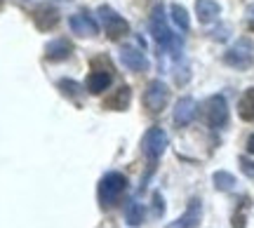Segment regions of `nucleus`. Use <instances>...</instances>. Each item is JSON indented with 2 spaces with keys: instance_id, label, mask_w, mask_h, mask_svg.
Instances as JSON below:
<instances>
[{
  "instance_id": "nucleus-25",
  "label": "nucleus",
  "mask_w": 254,
  "mask_h": 228,
  "mask_svg": "<svg viewBox=\"0 0 254 228\" xmlns=\"http://www.w3.org/2000/svg\"><path fill=\"white\" fill-rule=\"evenodd\" d=\"M247 153H252L254 155V134L250 139H247Z\"/></svg>"
},
{
  "instance_id": "nucleus-14",
  "label": "nucleus",
  "mask_w": 254,
  "mask_h": 228,
  "mask_svg": "<svg viewBox=\"0 0 254 228\" xmlns=\"http://www.w3.org/2000/svg\"><path fill=\"white\" fill-rule=\"evenodd\" d=\"M195 14H198L200 24H212L221 14V5L217 0H195Z\"/></svg>"
},
{
  "instance_id": "nucleus-10",
  "label": "nucleus",
  "mask_w": 254,
  "mask_h": 228,
  "mask_svg": "<svg viewBox=\"0 0 254 228\" xmlns=\"http://www.w3.org/2000/svg\"><path fill=\"white\" fill-rule=\"evenodd\" d=\"M195 115H198V104H195V99L182 97V99L174 104V125L186 127V125H190V122L195 120Z\"/></svg>"
},
{
  "instance_id": "nucleus-9",
  "label": "nucleus",
  "mask_w": 254,
  "mask_h": 228,
  "mask_svg": "<svg viewBox=\"0 0 254 228\" xmlns=\"http://www.w3.org/2000/svg\"><path fill=\"white\" fill-rule=\"evenodd\" d=\"M200 221H202V202H200L198 198H193L182 217L174 219L172 224H167L165 228H198Z\"/></svg>"
},
{
  "instance_id": "nucleus-19",
  "label": "nucleus",
  "mask_w": 254,
  "mask_h": 228,
  "mask_svg": "<svg viewBox=\"0 0 254 228\" xmlns=\"http://www.w3.org/2000/svg\"><path fill=\"white\" fill-rule=\"evenodd\" d=\"M144 205H139L136 200L132 202H127V210H125V221L129 224V226H141L144 224Z\"/></svg>"
},
{
  "instance_id": "nucleus-5",
  "label": "nucleus",
  "mask_w": 254,
  "mask_h": 228,
  "mask_svg": "<svg viewBox=\"0 0 254 228\" xmlns=\"http://www.w3.org/2000/svg\"><path fill=\"white\" fill-rule=\"evenodd\" d=\"M99 19H101V24H104L106 36L111 40H120V38H125L129 33V24L113 7H109V5H101L99 7Z\"/></svg>"
},
{
  "instance_id": "nucleus-2",
  "label": "nucleus",
  "mask_w": 254,
  "mask_h": 228,
  "mask_svg": "<svg viewBox=\"0 0 254 228\" xmlns=\"http://www.w3.org/2000/svg\"><path fill=\"white\" fill-rule=\"evenodd\" d=\"M125 188H127L125 174H120V172L104 174V176H101V181H99V186H97V198H99V205L104 207V210L113 207V205L120 200V195L125 193Z\"/></svg>"
},
{
  "instance_id": "nucleus-6",
  "label": "nucleus",
  "mask_w": 254,
  "mask_h": 228,
  "mask_svg": "<svg viewBox=\"0 0 254 228\" xmlns=\"http://www.w3.org/2000/svg\"><path fill=\"white\" fill-rule=\"evenodd\" d=\"M167 99H170V87H167L163 80H153V82H148V85H146L144 109L148 111V113L158 115V113L165 109Z\"/></svg>"
},
{
  "instance_id": "nucleus-7",
  "label": "nucleus",
  "mask_w": 254,
  "mask_h": 228,
  "mask_svg": "<svg viewBox=\"0 0 254 228\" xmlns=\"http://www.w3.org/2000/svg\"><path fill=\"white\" fill-rule=\"evenodd\" d=\"M167 144H170V137H167V132H165L163 127H151L144 134V139H141L144 155L148 158V160H153V163L165 153Z\"/></svg>"
},
{
  "instance_id": "nucleus-16",
  "label": "nucleus",
  "mask_w": 254,
  "mask_h": 228,
  "mask_svg": "<svg viewBox=\"0 0 254 228\" xmlns=\"http://www.w3.org/2000/svg\"><path fill=\"white\" fill-rule=\"evenodd\" d=\"M111 85V73L109 71H92L87 75V82H85V90L90 92V94H101V92H106Z\"/></svg>"
},
{
  "instance_id": "nucleus-24",
  "label": "nucleus",
  "mask_w": 254,
  "mask_h": 228,
  "mask_svg": "<svg viewBox=\"0 0 254 228\" xmlns=\"http://www.w3.org/2000/svg\"><path fill=\"white\" fill-rule=\"evenodd\" d=\"M153 200H155V214L160 217V214H163V205H160V193H155Z\"/></svg>"
},
{
  "instance_id": "nucleus-23",
  "label": "nucleus",
  "mask_w": 254,
  "mask_h": 228,
  "mask_svg": "<svg viewBox=\"0 0 254 228\" xmlns=\"http://www.w3.org/2000/svg\"><path fill=\"white\" fill-rule=\"evenodd\" d=\"M240 167H243V172H245L250 179H254V163L250 160V158H245V155H243V158H240Z\"/></svg>"
},
{
  "instance_id": "nucleus-17",
  "label": "nucleus",
  "mask_w": 254,
  "mask_h": 228,
  "mask_svg": "<svg viewBox=\"0 0 254 228\" xmlns=\"http://www.w3.org/2000/svg\"><path fill=\"white\" fill-rule=\"evenodd\" d=\"M238 113L245 122H254V87H247L238 101Z\"/></svg>"
},
{
  "instance_id": "nucleus-18",
  "label": "nucleus",
  "mask_w": 254,
  "mask_h": 228,
  "mask_svg": "<svg viewBox=\"0 0 254 228\" xmlns=\"http://www.w3.org/2000/svg\"><path fill=\"white\" fill-rule=\"evenodd\" d=\"M57 87H59V90L64 92V97H68L73 104H78V106L82 104V97H85V92H82V87H80V85H78L75 80H68V78H64V80L57 82Z\"/></svg>"
},
{
  "instance_id": "nucleus-4",
  "label": "nucleus",
  "mask_w": 254,
  "mask_h": 228,
  "mask_svg": "<svg viewBox=\"0 0 254 228\" xmlns=\"http://www.w3.org/2000/svg\"><path fill=\"white\" fill-rule=\"evenodd\" d=\"M202 115H205L209 127H214V129L226 127V122H228V101H226V97H221V94L209 97V99L205 101V106H202Z\"/></svg>"
},
{
  "instance_id": "nucleus-22",
  "label": "nucleus",
  "mask_w": 254,
  "mask_h": 228,
  "mask_svg": "<svg viewBox=\"0 0 254 228\" xmlns=\"http://www.w3.org/2000/svg\"><path fill=\"white\" fill-rule=\"evenodd\" d=\"M247 205H250V200L243 198V202L238 205L236 214H233V228H245V224H247Z\"/></svg>"
},
{
  "instance_id": "nucleus-3",
  "label": "nucleus",
  "mask_w": 254,
  "mask_h": 228,
  "mask_svg": "<svg viewBox=\"0 0 254 228\" xmlns=\"http://www.w3.org/2000/svg\"><path fill=\"white\" fill-rule=\"evenodd\" d=\"M224 64H228L231 68H240L245 71L254 64V43L250 38H240L233 47H228V52L224 55Z\"/></svg>"
},
{
  "instance_id": "nucleus-20",
  "label": "nucleus",
  "mask_w": 254,
  "mask_h": 228,
  "mask_svg": "<svg viewBox=\"0 0 254 228\" xmlns=\"http://www.w3.org/2000/svg\"><path fill=\"white\" fill-rule=\"evenodd\" d=\"M170 17H172V21L177 24V26H179V31H184V33H186V31L190 28L189 12H186V9H184L182 5H177V2H174L172 7H170Z\"/></svg>"
},
{
  "instance_id": "nucleus-12",
  "label": "nucleus",
  "mask_w": 254,
  "mask_h": 228,
  "mask_svg": "<svg viewBox=\"0 0 254 228\" xmlns=\"http://www.w3.org/2000/svg\"><path fill=\"white\" fill-rule=\"evenodd\" d=\"M120 61L134 73H141V71L148 68V59H146V55L139 47H123L120 50Z\"/></svg>"
},
{
  "instance_id": "nucleus-21",
  "label": "nucleus",
  "mask_w": 254,
  "mask_h": 228,
  "mask_svg": "<svg viewBox=\"0 0 254 228\" xmlns=\"http://www.w3.org/2000/svg\"><path fill=\"white\" fill-rule=\"evenodd\" d=\"M212 181H214V186H217V191H233V188H236V176L224 172V170L214 172Z\"/></svg>"
},
{
  "instance_id": "nucleus-8",
  "label": "nucleus",
  "mask_w": 254,
  "mask_h": 228,
  "mask_svg": "<svg viewBox=\"0 0 254 228\" xmlns=\"http://www.w3.org/2000/svg\"><path fill=\"white\" fill-rule=\"evenodd\" d=\"M68 28H71L75 36H80V38H94L97 33H99V24H97L87 12L71 14V17H68Z\"/></svg>"
},
{
  "instance_id": "nucleus-13",
  "label": "nucleus",
  "mask_w": 254,
  "mask_h": 228,
  "mask_svg": "<svg viewBox=\"0 0 254 228\" xmlns=\"http://www.w3.org/2000/svg\"><path fill=\"white\" fill-rule=\"evenodd\" d=\"M73 55V45L68 38H55L52 43L45 45V59L47 61H66Z\"/></svg>"
},
{
  "instance_id": "nucleus-26",
  "label": "nucleus",
  "mask_w": 254,
  "mask_h": 228,
  "mask_svg": "<svg viewBox=\"0 0 254 228\" xmlns=\"http://www.w3.org/2000/svg\"><path fill=\"white\" fill-rule=\"evenodd\" d=\"M250 28H252V31H254V19H252V21H250Z\"/></svg>"
},
{
  "instance_id": "nucleus-11",
  "label": "nucleus",
  "mask_w": 254,
  "mask_h": 228,
  "mask_svg": "<svg viewBox=\"0 0 254 228\" xmlns=\"http://www.w3.org/2000/svg\"><path fill=\"white\" fill-rule=\"evenodd\" d=\"M33 24L38 31H52L59 24V9L55 5H40L33 9Z\"/></svg>"
},
{
  "instance_id": "nucleus-1",
  "label": "nucleus",
  "mask_w": 254,
  "mask_h": 228,
  "mask_svg": "<svg viewBox=\"0 0 254 228\" xmlns=\"http://www.w3.org/2000/svg\"><path fill=\"white\" fill-rule=\"evenodd\" d=\"M148 28H151V36L158 43V47L167 52L172 57H182V45L184 40L182 36H174L170 31V24L165 19V7L163 5H155L153 12H151V19H148Z\"/></svg>"
},
{
  "instance_id": "nucleus-15",
  "label": "nucleus",
  "mask_w": 254,
  "mask_h": 228,
  "mask_svg": "<svg viewBox=\"0 0 254 228\" xmlns=\"http://www.w3.org/2000/svg\"><path fill=\"white\" fill-rule=\"evenodd\" d=\"M129 101H132V90H129L127 85H123V87H118V90L113 92L109 99L104 101V109H111V111H127Z\"/></svg>"
}]
</instances>
